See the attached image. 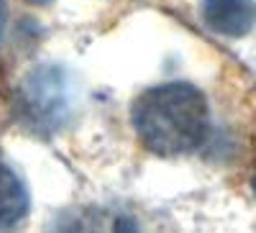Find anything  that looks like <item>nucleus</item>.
<instances>
[{"mask_svg":"<svg viewBox=\"0 0 256 233\" xmlns=\"http://www.w3.org/2000/svg\"><path fill=\"white\" fill-rule=\"evenodd\" d=\"M134 128L148 152L180 156L200 149L210 136L208 98L187 82L146 90L131 110Z\"/></svg>","mask_w":256,"mask_h":233,"instance_id":"1","label":"nucleus"},{"mask_svg":"<svg viewBox=\"0 0 256 233\" xmlns=\"http://www.w3.org/2000/svg\"><path fill=\"white\" fill-rule=\"evenodd\" d=\"M20 102H24V116L46 131L62 128L70 118V92L56 70H41L31 74L20 90Z\"/></svg>","mask_w":256,"mask_h":233,"instance_id":"2","label":"nucleus"},{"mask_svg":"<svg viewBox=\"0 0 256 233\" xmlns=\"http://www.w3.org/2000/svg\"><path fill=\"white\" fill-rule=\"evenodd\" d=\"M205 26L228 38H241L256 26L254 0H202Z\"/></svg>","mask_w":256,"mask_h":233,"instance_id":"3","label":"nucleus"},{"mask_svg":"<svg viewBox=\"0 0 256 233\" xmlns=\"http://www.w3.org/2000/svg\"><path fill=\"white\" fill-rule=\"evenodd\" d=\"M28 192L10 166L0 164V233H13L28 216Z\"/></svg>","mask_w":256,"mask_h":233,"instance_id":"4","label":"nucleus"},{"mask_svg":"<svg viewBox=\"0 0 256 233\" xmlns=\"http://www.w3.org/2000/svg\"><path fill=\"white\" fill-rule=\"evenodd\" d=\"M54 233H138L136 220L128 216H110L102 210H77L72 216L59 218Z\"/></svg>","mask_w":256,"mask_h":233,"instance_id":"5","label":"nucleus"},{"mask_svg":"<svg viewBox=\"0 0 256 233\" xmlns=\"http://www.w3.org/2000/svg\"><path fill=\"white\" fill-rule=\"evenodd\" d=\"M3 26H6V10H3V3H0V34H3Z\"/></svg>","mask_w":256,"mask_h":233,"instance_id":"6","label":"nucleus"},{"mask_svg":"<svg viewBox=\"0 0 256 233\" xmlns=\"http://www.w3.org/2000/svg\"><path fill=\"white\" fill-rule=\"evenodd\" d=\"M254 192H256V177H254Z\"/></svg>","mask_w":256,"mask_h":233,"instance_id":"7","label":"nucleus"}]
</instances>
